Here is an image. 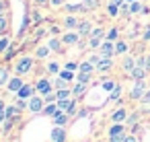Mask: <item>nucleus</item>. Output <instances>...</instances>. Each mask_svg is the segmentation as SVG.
<instances>
[{"mask_svg": "<svg viewBox=\"0 0 150 142\" xmlns=\"http://www.w3.org/2000/svg\"><path fill=\"white\" fill-rule=\"evenodd\" d=\"M6 9V2H2V0H0V15H2V11Z\"/></svg>", "mask_w": 150, "mask_h": 142, "instance_id": "6e6d98bb", "label": "nucleus"}, {"mask_svg": "<svg viewBox=\"0 0 150 142\" xmlns=\"http://www.w3.org/2000/svg\"><path fill=\"white\" fill-rule=\"evenodd\" d=\"M82 37H80V33L78 31H72V33H66L64 37H62V43H66V45H74V43H78Z\"/></svg>", "mask_w": 150, "mask_h": 142, "instance_id": "ddd939ff", "label": "nucleus"}, {"mask_svg": "<svg viewBox=\"0 0 150 142\" xmlns=\"http://www.w3.org/2000/svg\"><path fill=\"white\" fill-rule=\"evenodd\" d=\"M142 4L138 2V0H134V2H129V13H142Z\"/></svg>", "mask_w": 150, "mask_h": 142, "instance_id": "2f4dec72", "label": "nucleus"}, {"mask_svg": "<svg viewBox=\"0 0 150 142\" xmlns=\"http://www.w3.org/2000/svg\"><path fill=\"white\" fill-rule=\"evenodd\" d=\"M4 119H6V113H4V111H0V124H4Z\"/></svg>", "mask_w": 150, "mask_h": 142, "instance_id": "5fc2aeb1", "label": "nucleus"}, {"mask_svg": "<svg viewBox=\"0 0 150 142\" xmlns=\"http://www.w3.org/2000/svg\"><path fill=\"white\" fill-rule=\"evenodd\" d=\"M50 45H41V48H37V58H47L50 56Z\"/></svg>", "mask_w": 150, "mask_h": 142, "instance_id": "cd10ccee", "label": "nucleus"}, {"mask_svg": "<svg viewBox=\"0 0 150 142\" xmlns=\"http://www.w3.org/2000/svg\"><path fill=\"white\" fill-rule=\"evenodd\" d=\"M68 119H70V115H68L66 111H62V109H58V111L52 115L54 126H66V124H68Z\"/></svg>", "mask_w": 150, "mask_h": 142, "instance_id": "0eeeda50", "label": "nucleus"}, {"mask_svg": "<svg viewBox=\"0 0 150 142\" xmlns=\"http://www.w3.org/2000/svg\"><path fill=\"white\" fill-rule=\"evenodd\" d=\"M58 103V109H62V111H68L74 103H76V99H58L56 101Z\"/></svg>", "mask_w": 150, "mask_h": 142, "instance_id": "6ab92c4d", "label": "nucleus"}, {"mask_svg": "<svg viewBox=\"0 0 150 142\" xmlns=\"http://www.w3.org/2000/svg\"><path fill=\"white\" fill-rule=\"evenodd\" d=\"M97 68H95V64H91V62H82V64H78V72H88V74H93Z\"/></svg>", "mask_w": 150, "mask_h": 142, "instance_id": "4be33fe9", "label": "nucleus"}, {"mask_svg": "<svg viewBox=\"0 0 150 142\" xmlns=\"http://www.w3.org/2000/svg\"><path fill=\"white\" fill-rule=\"evenodd\" d=\"M91 76H93V74H88V72H78L76 82H84V84H88V82H91Z\"/></svg>", "mask_w": 150, "mask_h": 142, "instance_id": "bb28decb", "label": "nucleus"}, {"mask_svg": "<svg viewBox=\"0 0 150 142\" xmlns=\"http://www.w3.org/2000/svg\"><path fill=\"white\" fill-rule=\"evenodd\" d=\"M127 119V111L123 109V107H119V109H115L113 113H111V121L113 124H123Z\"/></svg>", "mask_w": 150, "mask_h": 142, "instance_id": "9b49d317", "label": "nucleus"}, {"mask_svg": "<svg viewBox=\"0 0 150 142\" xmlns=\"http://www.w3.org/2000/svg\"><path fill=\"white\" fill-rule=\"evenodd\" d=\"M125 136H127V132H125L123 124H113L109 128V142H123Z\"/></svg>", "mask_w": 150, "mask_h": 142, "instance_id": "f257e3e1", "label": "nucleus"}, {"mask_svg": "<svg viewBox=\"0 0 150 142\" xmlns=\"http://www.w3.org/2000/svg\"><path fill=\"white\" fill-rule=\"evenodd\" d=\"M37 4H47V0H35Z\"/></svg>", "mask_w": 150, "mask_h": 142, "instance_id": "13d9d810", "label": "nucleus"}, {"mask_svg": "<svg viewBox=\"0 0 150 142\" xmlns=\"http://www.w3.org/2000/svg\"><path fill=\"white\" fill-rule=\"evenodd\" d=\"M119 95H121V87L117 84V87L111 91V95H109V101H117V99H119Z\"/></svg>", "mask_w": 150, "mask_h": 142, "instance_id": "f704fd0d", "label": "nucleus"}, {"mask_svg": "<svg viewBox=\"0 0 150 142\" xmlns=\"http://www.w3.org/2000/svg\"><path fill=\"white\" fill-rule=\"evenodd\" d=\"M76 68H78V64H76V62H68V64H66V70H72V72H74Z\"/></svg>", "mask_w": 150, "mask_h": 142, "instance_id": "09e8293b", "label": "nucleus"}, {"mask_svg": "<svg viewBox=\"0 0 150 142\" xmlns=\"http://www.w3.org/2000/svg\"><path fill=\"white\" fill-rule=\"evenodd\" d=\"M144 93H146V82H144V80H136V84H134L129 97H132V99H142Z\"/></svg>", "mask_w": 150, "mask_h": 142, "instance_id": "423d86ee", "label": "nucleus"}, {"mask_svg": "<svg viewBox=\"0 0 150 142\" xmlns=\"http://www.w3.org/2000/svg\"><path fill=\"white\" fill-rule=\"evenodd\" d=\"M117 33H119L117 29H111V31L105 33V39H107V41H115V39H117Z\"/></svg>", "mask_w": 150, "mask_h": 142, "instance_id": "e433bc0d", "label": "nucleus"}, {"mask_svg": "<svg viewBox=\"0 0 150 142\" xmlns=\"http://www.w3.org/2000/svg\"><path fill=\"white\" fill-rule=\"evenodd\" d=\"M56 111H58V103H47V105L43 107V111H41V113H43V115H50V117H52V115H54Z\"/></svg>", "mask_w": 150, "mask_h": 142, "instance_id": "5701e85b", "label": "nucleus"}, {"mask_svg": "<svg viewBox=\"0 0 150 142\" xmlns=\"http://www.w3.org/2000/svg\"><path fill=\"white\" fill-rule=\"evenodd\" d=\"M84 93H86V84H84V82H76V84L72 87V95H74V97H82Z\"/></svg>", "mask_w": 150, "mask_h": 142, "instance_id": "aec40b11", "label": "nucleus"}, {"mask_svg": "<svg viewBox=\"0 0 150 142\" xmlns=\"http://www.w3.org/2000/svg\"><path fill=\"white\" fill-rule=\"evenodd\" d=\"M15 70H17V74H19V76H21V74H27V72H31V70H33V58H29V56L21 58V60L17 62Z\"/></svg>", "mask_w": 150, "mask_h": 142, "instance_id": "f03ea898", "label": "nucleus"}, {"mask_svg": "<svg viewBox=\"0 0 150 142\" xmlns=\"http://www.w3.org/2000/svg\"><path fill=\"white\" fill-rule=\"evenodd\" d=\"M144 39H146V41H150V27L144 31Z\"/></svg>", "mask_w": 150, "mask_h": 142, "instance_id": "603ef678", "label": "nucleus"}, {"mask_svg": "<svg viewBox=\"0 0 150 142\" xmlns=\"http://www.w3.org/2000/svg\"><path fill=\"white\" fill-rule=\"evenodd\" d=\"M15 56V45H8V50H6V60H11Z\"/></svg>", "mask_w": 150, "mask_h": 142, "instance_id": "a18cd8bd", "label": "nucleus"}, {"mask_svg": "<svg viewBox=\"0 0 150 142\" xmlns=\"http://www.w3.org/2000/svg\"><path fill=\"white\" fill-rule=\"evenodd\" d=\"M35 89H37V93L43 97V95L52 93V82H50L47 78H39V80H37V84H35Z\"/></svg>", "mask_w": 150, "mask_h": 142, "instance_id": "6e6552de", "label": "nucleus"}, {"mask_svg": "<svg viewBox=\"0 0 150 142\" xmlns=\"http://www.w3.org/2000/svg\"><path fill=\"white\" fill-rule=\"evenodd\" d=\"M43 101H45V105L47 103H56L58 101V95L56 93H47V95H43Z\"/></svg>", "mask_w": 150, "mask_h": 142, "instance_id": "58836bf2", "label": "nucleus"}, {"mask_svg": "<svg viewBox=\"0 0 150 142\" xmlns=\"http://www.w3.org/2000/svg\"><path fill=\"white\" fill-rule=\"evenodd\" d=\"M15 124H17L15 119H11V117H6V119H4V124H2V130H4V132H8V130H11V128H13Z\"/></svg>", "mask_w": 150, "mask_h": 142, "instance_id": "ea45409f", "label": "nucleus"}, {"mask_svg": "<svg viewBox=\"0 0 150 142\" xmlns=\"http://www.w3.org/2000/svg\"><path fill=\"white\" fill-rule=\"evenodd\" d=\"M52 4H54V6H62V4H64V0H52Z\"/></svg>", "mask_w": 150, "mask_h": 142, "instance_id": "864d4df0", "label": "nucleus"}, {"mask_svg": "<svg viewBox=\"0 0 150 142\" xmlns=\"http://www.w3.org/2000/svg\"><path fill=\"white\" fill-rule=\"evenodd\" d=\"M76 31L80 33V37H88V35H91V31H93L91 21H80V23H78V27H76Z\"/></svg>", "mask_w": 150, "mask_h": 142, "instance_id": "2eb2a0df", "label": "nucleus"}, {"mask_svg": "<svg viewBox=\"0 0 150 142\" xmlns=\"http://www.w3.org/2000/svg\"><path fill=\"white\" fill-rule=\"evenodd\" d=\"M47 72L50 74H60V64L58 62H50L47 64Z\"/></svg>", "mask_w": 150, "mask_h": 142, "instance_id": "c756f323", "label": "nucleus"}, {"mask_svg": "<svg viewBox=\"0 0 150 142\" xmlns=\"http://www.w3.org/2000/svg\"><path fill=\"white\" fill-rule=\"evenodd\" d=\"M21 111H23V109H21V107H17V105H11V107H6V109H4L6 117H11V119H15V121L21 117Z\"/></svg>", "mask_w": 150, "mask_h": 142, "instance_id": "f3484780", "label": "nucleus"}, {"mask_svg": "<svg viewBox=\"0 0 150 142\" xmlns=\"http://www.w3.org/2000/svg\"><path fill=\"white\" fill-rule=\"evenodd\" d=\"M8 45H11V39H8V37H0V54L6 52V50H8Z\"/></svg>", "mask_w": 150, "mask_h": 142, "instance_id": "473e14b6", "label": "nucleus"}, {"mask_svg": "<svg viewBox=\"0 0 150 142\" xmlns=\"http://www.w3.org/2000/svg\"><path fill=\"white\" fill-rule=\"evenodd\" d=\"M4 109H6V105H4V101H2V99H0V111H4Z\"/></svg>", "mask_w": 150, "mask_h": 142, "instance_id": "4d7b16f0", "label": "nucleus"}, {"mask_svg": "<svg viewBox=\"0 0 150 142\" xmlns=\"http://www.w3.org/2000/svg\"><path fill=\"white\" fill-rule=\"evenodd\" d=\"M144 68L150 70V56H144Z\"/></svg>", "mask_w": 150, "mask_h": 142, "instance_id": "3c124183", "label": "nucleus"}, {"mask_svg": "<svg viewBox=\"0 0 150 142\" xmlns=\"http://www.w3.org/2000/svg\"><path fill=\"white\" fill-rule=\"evenodd\" d=\"M47 45H50V50H52V52H62V43H60V39H58V37H52Z\"/></svg>", "mask_w": 150, "mask_h": 142, "instance_id": "393cba45", "label": "nucleus"}, {"mask_svg": "<svg viewBox=\"0 0 150 142\" xmlns=\"http://www.w3.org/2000/svg\"><path fill=\"white\" fill-rule=\"evenodd\" d=\"M56 95H58V99H70V95H72V89H60Z\"/></svg>", "mask_w": 150, "mask_h": 142, "instance_id": "7c9ffc66", "label": "nucleus"}, {"mask_svg": "<svg viewBox=\"0 0 150 142\" xmlns=\"http://www.w3.org/2000/svg\"><path fill=\"white\" fill-rule=\"evenodd\" d=\"M140 101H142V103H150V91H146V93H144V97H142Z\"/></svg>", "mask_w": 150, "mask_h": 142, "instance_id": "8fccbe9b", "label": "nucleus"}, {"mask_svg": "<svg viewBox=\"0 0 150 142\" xmlns=\"http://www.w3.org/2000/svg\"><path fill=\"white\" fill-rule=\"evenodd\" d=\"M99 60H101V56H97V54H93V56L88 58V62H91V64H95V66H97V62H99Z\"/></svg>", "mask_w": 150, "mask_h": 142, "instance_id": "de8ad7c7", "label": "nucleus"}, {"mask_svg": "<svg viewBox=\"0 0 150 142\" xmlns=\"http://www.w3.org/2000/svg\"><path fill=\"white\" fill-rule=\"evenodd\" d=\"M35 91H37V89H35V84H27V82H25V84L21 87V91L17 93V97H19V99H27V101H29V99L35 95Z\"/></svg>", "mask_w": 150, "mask_h": 142, "instance_id": "39448f33", "label": "nucleus"}, {"mask_svg": "<svg viewBox=\"0 0 150 142\" xmlns=\"http://www.w3.org/2000/svg\"><path fill=\"white\" fill-rule=\"evenodd\" d=\"M107 13H109V15H111V17H117V15H119V6H117V4H113V2H111V4H109V6H107Z\"/></svg>", "mask_w": 150, "mask_h": 142, "instance_id": "c9c22d12", "label": "nucleus"}, {"mask_svg": "<svg viewBox=\"0 0 150 142\" xmlns=\"http://www.w3.org/2000/svg\"><path fill=\"white\" fill-rule=\"evenodd\" d=\"M111 66H113V60L111 58H105V56H101V60L97 62V72H109L111 70Z\"/></svg>", "mask_w": 150, "mask_h": 142, "instance_id": "1a4fd4ad", "label": "nucleus"}, {"mask_svg": "<svg viewBox=\"0 0 150 142\" xmlns=\"http://www.w3.org/2000/svg\"><path fill=\"white\" fill-rule=\"evenodd\" d=\"M43 107H45V101H43V97H39V95H33L31 99H29V111L31 113H41L43 111Z\"/></svg>", "mask_w": 150, "mask_h": 142, "instance_id": "7ed1b4c3", "label": "nucleus"}, {"mask_svg": "<svg viewBox=\"0 0 150 142\" xmlns=\"http://www.w3.org/2000/svg\"><path fill=\"white\" fill-rule=\"evenodd\" d=\"M66 11L68 13H80V11H86L84 4H66Z\"/></svg>", "mask_w": 150, "mask_h": 142, "instance_id": "a878e982", "label": "nucleus"}, {"mask_svg": "<svg viewBox=\"0 0 150 142\" xmlns=\"http://www.w3.org/2000/svg\"><path fill=\"white\" fill-rule=\"evenodd\" d=\"M52 140L54 142H66V130H64V126H56L52 130Z\"/></svg>", "mask_w": 150, "mask_h": 142, "instance_id": "f8f14e48", "label": "nucleus"}, {"mask_svg": "<svg viewBox=\"0 0 150 142\" xmlns=\"http://www.w3.org/2000/svg\"><path fill=\"white\" fill-rule=\"evenodd\" d=\"M4 29H6V19H4V15H0V33Z\"/></svg>", "mask_w": 150, "mask_h": 142, "instance_id": "c03bdc74", "label": "nucleus"}, {"mask_svg": "<svg viewBox=\"0 0 150 142\" xmlns=\"http://www.w3.org/2000/svg\"><path fill=\"white\" fill-rule=\"evenodd\" d=\"M115 87H117V84H115L113 80H105V82H103V89H105V91H109V93H111Z\"/></svg>", "mask_w": 150, "mask_h": 142, "instance_id": "79ce46f5", "label": "nucleus"}, {"mask_svg": "<svg viewBox=\"0 0 150 142\" xmlns=\"http://www.w3.org/2000/svg\"><path fill=\"white\" fill-rule=\"evenodd\" d=\"M60 78H64V80H68V82H70V80L74 78V74H72V70H66V68H64V70L60 72Z\"/></svg>", "mask_w": 150, "mask_h": 142, "instance_id": "4c0bfd02", "label": "nucleus"}, {"mask_svg": "<svg viewBox=\"0 0 150 142\" xmlns=\"http://www.w3.org/2000/svg\"><path fill=\"white\" fill-rule=\"evenodd\" d=\"M121 68H123V70H125V72L129 74V72H132V70L136 68V60H134L132 56H127V58H123V62H121Z\"/></svg>", "mask_w": 150, "mask_h": 142, "instance_id": "a211bd4d", "label": "nucleus"}, {"mask_svg": "<svg viewBox=\"0 0 150 142\" xmlns=\"http://www.w3.org/2000/svg\"><path fill=\"white\" fill-rule=\"evenodd\" d=\"M146 72H148V70H146L144 66H138V64H136V68H134L129 74H132L134 80H144V78H146Z\"/></svg>", "mask_w": 150, "mask_h": 142, "instance_id": "dca6fc26", "label": "nucleus"}, {"mask_svg": "<svg viewBox=\"0 0 150 142\" xmlns=\"http://www.w3.org/2000/svg\"><path fill=\"white\" fill-rule=\"evenodd\" d=\"M56 89H58V91H60V89H68V80H64V78L58 76V80H56Z\"/></svg>", "mask_w": 150, "mask_h": 142, "instance_id": "a19ab883", "label": "nucleus"}, {"mask_svg": "<svg viewBox=\"0 0 150 142\" xmlns=\"http://www.w3.org/2000/svg\"><path fill=\"white\" fill-rule=\"evenodd\" d=\"M23 84H25V82L21 80V76H13V78H11V80L6 82V89H8L11 93H19Z\"/></svg>", "mask_w": 150, "mask_h": 142, "instance_id": "9d476101", "label": "nucleus"}, {"mask_svg": "<svg viewBox=\"0 0 150 142\" xmlns=\"http://www.w3.org/2000/svg\"><path fill=\"white\" fill-rule=\"evenodd\" d=\"M101 56H105V58H111L113 54H115V43L113 41H105V43H101Z\"/></svg>", "mask_w": 150, "mask_h": 142, "instance_id": "4468645a", "label": "nucleus"}, {"mask_svg": "<svg viewBox=\"0 0 150 142\" xmlns=\"http://www.w3.org/2000/svg\"><path fill=\"white\" fill-rule=\"evenodd\" d=\"M99 2H101V0H84V6H86V11H93V9H97L99 6Z\"/></svg>", "mask_w": 150, "mask_h": 142, "instance_id": "72a5a7b5", "label": "nucleus"}, {"mask_svg": "<svg viewBox=\"0 0 150 142\" xmlns=\"http://www.w3.org/2000/svg\"><path fill=\"white\" fill-rule=\"evenodd\" d=\"M125 2H134V0H125Z\"/></svg>", "mask_w": 150, "mask_h": 142, "instance_id": "bf43d9fd", "label": "nucleus"}, {"mask_svg": "<svg viewBox=\"0 0 150 142\" xmlns=\"http://www.w3.org/2000/svg\"><path fill=\"white\" fill-rule=\"evenodd\" d=\"M136 121H138V113H132V115L127 117V126H134Z\"/></svg>", "mask_w": 150, "mask_h": 142, "instance_id": "37998d69", "label": "nucleus"}, {"mask_svg": "<svg viewBox=\"0 0 150 142\" xmlns=\"http://www.w3.org/2000/svg\"><path fill=\"white\" fill-rule=\"evenodd\" d=\"M127 52V43L125 41H117L115 43V54H125Z\"/></svg>", "mask_w": 150, "mask_h": 142, "instance_id": "c85d7f7f", "label": "nucleus"}, {"mask_svg": "<svg viewBox=\"0 0 150 142\" xmlns=\"http://www.w3.org/2000/svg\"><path fill=\"white\" fill-rule=\"evenodd\" d=\"M78 23H80V21H78L74 15H68V17L64 19V25H66L68 29H76V27H78Z\"/></svg>", "mask_w": 150, "mask_h": 142, "instance_id": "412c9836", "label": "nucleus"}, {"mask_svg": "<svg viewBox=\"0 0 150 142\" xmlns=\"http://www.w3.org/2000/svg\"><path fill=\"white\" fill-rule=\"evenodd\" d=\"M8 80H11V78H8V68L0 66V87H4Z\"/></svg>", "mask_w": 150, "mask_h": 142, "instance_id": "b1692460", "label": "nucleus"}, {"mask_svg": "<svg viewBox=\"0 0 150 142\" xmlns=\"http://www.w3.org/2000/svg\"><path fill=\"white\" fill-rule=\"evenodd\" d=\"M103 35H105V31H103L101 27L93 29V31H91V35H88V45H91V48H95V50H97V48H101V37H103Z\"/></svg>", "mask_w": 150, "mask_h": 142, "instance_id": "20e7f679", "label": "nucleus"}, {"mask_svg": "<svg viewBox=\"0 0 150 142\" xmlns=\"http://www.w3.org/2000/svg\"><path fill=\"white\" fill-rule=\"evenodd\" d=\"M123 142H138V138H136V134H127L123 138Z\"/></svg>", "mask_w": 150, "mask_h": 142, "instance_id": "49530a36", "label": "nucleus"}]
</instances>
